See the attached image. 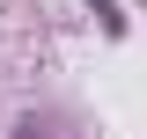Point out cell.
Here are the masks:
<instances>
[{
	"label": "cell",
	"mask_w": 147,
	"mask_h": 139,
	"mask_svg": "<svg viewBox=\"0 0 147 139\" xmlns=\"http://www.w3.org/2000/svg\"><path fill=\"white\" fill-rule=\"evenodd\" d=\"M7 139H44V132H37V124H15V132H7Z\"/></svg>",
	"instance_id": "cell-1"
}]
</instances>
